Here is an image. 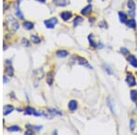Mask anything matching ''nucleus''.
Masks as SVG:
<instances>
[{
  "instance_id": "obj_1",
  "label": "nucleus",
  "mask_w": 137,
  "mask_h": 135,
  "mask_svg": "<svg viewBox=\"0 0 137 135\" xmlns=\"http://www.w3.org/2000/svg\"><path fill=\"white\" fill-rule=\"evenodd\" d=\"M5 25L8 30L13 31V32H16L19 28V25L17 23V21L15 18H13L12 16H7V20L5 21Z\"/></svg>"
},
{
  "instance_id": "obj_2",
  "label": "nucleus",
  "mask_w": 137,
  "mask_h": 135,
  "mask_svg": "<svg viewBox=\"0 0 137 135\" xmlns=\"http://www.w3.org/2000/svg\"><path fill=\"white\" fill-rule=\"evenodd\" d=\"M45 26L48 28H53L54 27L56 26V24L58 23V19L56 17H51V18L45 20Z\"/></svg>"
},
{
  "instance_id": "obj_3",
  "label": "nucleus",
  "mask_w": 137,
  "mask_h": 135,
  "mask_svg": "<svg viewBox=\"0 0 137 135\" xmlns=\"http://www.w3.org/2000/svg\"><path fill=\"white\" fill-rule=\"evenodd\" d=\"M125 80H126V82H127V84L130 87H133V86H135V85H136V80H135V78H134V76L132 74V73H129V74L127 75V77H126Z\"/></svg>"
},
{
  "instance_id": "obj_4",
  "label": "nucleus",
  "mask_w": 137,
  "mask_h": 135,
  "mask_svg": "<svg viewBox=\"0 0 137 135\" xmlns=\"http://www.w3.org/2000/svg\"><path fill=\"white\" fill-rule=\"evenodd\" d=\"M53 4L57 7H66L70 5V0H53Z\"/></svg>"
},
{
  "instance_id": "obj_5",
  "label": "nucleus",
  "mask_w": 137,
  "mask_h": 135,
  "mask_svg": "<svg viewBox=\"0 0 137 135\" xmlns=\"http://www.w3.org/2000/svg\"><path fill=\"white\" fill-rule=\"evenodd\" d=\"M77 62L79 63L80 65H82V66H85V67L89 68L90 70H92V67L91 66L89 65L88 61L86 60V59H84V58H80V57H77Z\"/></svg>"
},
{
  "instance_id": "obj_6",
  "label": "nucleus",
  "mask_w": 137,
  "mask_h": 135,
  "mask_svg": "<svg viewBox=\"0 0 137 135\" xmlns=\"http://www.w3.org/2000/svg\"><path fill=\"white\" fill-rule=\"evenodd\" d=\"M127 61L130 63L133 68H137V58L133 55H129L127 57Z\"/></svg>"
},
{
  "instance_id": "obj_7",
  "label": "nucleus",
  "mask_w": 137,
  "mask_h": 135,
  "mask_svg": "<svg viewBox=\"0 0 137 135\" xmlns=\"http://www.w3.org/2000/svg\"><path fill=\"white\" fill-rule=\"evenodd\" d=\"M61 18H62L64 21H68V20H70V19L72 17V13L70 11L62 12V13L61 14Z\"/></svg>"
},
{
  "instance_id": "obj_8",
  "label": "nucleus",
  "mask_w": 137,
  "mask_h": 135,
  "mask_svg": "<svg viewBox=\"0 0 137 135\" xmlns=\"http://www.w3.org/2000/svg\"><path fill=\"white\" fill-rule=\"evenodd\" d=\"M91 11H92V6L88 5L87 7H85L83 9L81 10V15H83V16H89V15L91 13Z\"/></svg>"
},
{
  "instance_id": "obj_9",
  "label": "nucleus",
  "mask_w": 137,
  "mask_h": 135,
  "mask_svg": "<svg viewBox=\"0 0 137 135\" xmlns=\"http://www.w3.org/2000/svg\"><path fill=\"white\" fill-rule=\"evenodd\" d=\"M14 110V107H13V105H6L5 107H4V109H3V113H4V115H8L10 114L12 111Z\"/></svg>"
},
{
  "instance_id": "obj_10",
  "label": "nucleus",
  "mask_w": 137,
  "mask_h": 135,
  "mask_svg": "<svg viewBox=\"0 0 137 135\" xmlns=\"http://www.w3.org/2000/svg\"><path fill=\"white\" fill-rule=\"evenodd\" d=\"M77 108H78V102L76 100H70L69 102V109L71 110V111H74L76 110Z\"/></svg>"
},
{
  "instance_id": "obj_11",
  "label": "nucleus",
  "mask_w": 137,
  "mask_h": 135,
  "mask_svg": "<svg viewBox=\"0 0 137 135\" xmlns=\"http://www.w3.org/2000/svg\"><path fill=\"white\" fill-rule=\"evenodd\" d=\"M119 18H120L121 23H126L127 22V16L123 12H119Z\"/></svg>"
},
{
  "instance_id": "obj_12",
  "label": "nucleus",
  "mask_w": 137,
  "mask_h": 135,
  "mask_svg": "<svg viewBox=\"0 0 137 135\" xmlns=\"http://www.w3.org/2000/svg\"><path fill=\"white\" fill-rule=\"evenodd\" d=\"M23 26H24V28H25L26 29H28V30H31V29L34 28V24L29 22V21H26V22H24Z\"/></svg>"
},
{
  "instance_id": "obj_13",
  "label": "nucleus",
  "mask_w": 137,
  "mask_h": 135,
  "mask_svg": "<svg viewBox=\"0 0 137 135\" xmlns=\"http://www.w3.org/2000/svg\"><path fill=\"white\" fill-rule=\"evenodd\" d=\"M53 79H54V76H53V72H49L47 75V82L49 85H52L53 83Z\"/></svg>"
},
{
  "instance_id": "obj_14",
  "label": "nucleus",
  "mask_w": 137,
  "mask_h": 135,
  "mask_svg": "<svg viewBox=\"0 0 137 135\" xmlns=\"http://www.w3.org/2000/svg\"><path fill=\"white\" fill-rule=\"evenodd\" d=\"M131 100L133 101V102L137 103V91H135V89H132L131 91Z\"/></svg>"
},
{
  "instance_id": "obj_15",
  "label": "nucleus",
  "mask_w": 137,
  "mask_h": 135,
  "mask_svg": "<svg viewBox=\"0 0 137 135\" xmlns=\"http://www.w3.org/2000/svg\"><path fill=\"white\" fill-rule=\"evenodd\" d=\"M56 55L58 57H60V58H65V57H67L69 55V53L66 50H58L56 52Z\"/></svg>"
},
{
  "instance_id": "obj_16",
  "label": "nucleus",
  "mask_w": 137,
  "mask_h": 135,
  "mask_svg": "<svg viewBox=\"0 0 137 135\" xmlns=\"http://www.w3.org/2000/svg\"><path fill=\"white\" fill-rule=\"evenodd\" d=\"M126 25H127V27H129V28H136V21H135L134 19L128 20L127 22H126Z\"/></svg>"
},
{
  "instance_id": "obj_17",
  "label": "nucleus",
  "mask_w": 137,
  "mask_h": 135,
  "mask_svg": "<svg viewBox=\"0 0 137 135\" xmlns=\"http://www.w3.org/2000/svg\"><path fill=\"white\" fill-rule=\"evenodd\" d=\"M6 74L7 76H9V77H12L14 75V70H13V68L11 66H8V67L6 68Z\"/></svg>"
},
{
  "instance_id": "obj_18",
  "label": "nucleus",
  "mask_w": 137,
  "mask_h": 135,
  "mask_svg": "<svg viewBox=\"0 0 137 135\" xmlns=\"http://www.w3.org/2000/svg\"><path fill=\"white\" fill-rule=\"evenodd\" d=\"M36 110L32 107H28L25 110V114L27 115H35Z\"/></svg>"
},
{
  "instance_id": "obj_19",
  "label": "nucleus",
  "mask_w": 137,
  "mask_h": 135,
  "mask_svg": "<svg viewBox=\"0 0 137 135\" xmlns=\"http://www.w3.org/2000/svg\"><path fill=\"white\" fill-rule=\"evenodd\" d=\"M21 129L19 128V126H10L9 128H7V131H9V132H13V131H20Z\"/></svg>"
},
{
  "instance_id": "obj_20",
  "label": "nucleus",
  "mask_w": 137,
  "mask_h": 135,
  "mask_svg": "<svg viewBox=\"0 0 137 135\" xmlns=\"http://www.w3.org/2000/svg\"><path fill=\"white\" fill-rule=\"evenodd\" d=\"M127 7L130 10H134L135 9V3L133 2V0H128Z\"/></svg>"
},
{
  "instance_id": "obj_21",
  "label": "nucleus",
  "mask_w": 137,
  "mask_h": 135,
  "mask_svg": "<svg viewBox=\"0 0 137 135\" xmlns=\"http://www.w3.org/2000/svg\"><path fill=\"white\" fill-rule=\"evenodd\" d=\"M82 21H83V18H82L81 16H76V18H75L74 21H73V25H74V27H77L80 23H81Z\"/></svg>"
},
{
  "instance_id": "obj_22",
  "label": "nucleus",
  "mask_w": 137,
  "mask_h": 135,
  "mask_svg": "<svg viewBox=\"0 0 137 135\" xmlns=\"http://www.w3.org/2000/svg\"><path fill=\"white\" fill-rule=\"evenodd\" d=\"M89 42H90V45H91L92 48H96L97 47V44L94 42V39H93V35H89Z\"/></svg>"
},
{
  "instance_id": "obj_23",
  "label": "nucleus",
  "mask_w": 137,
  "mask_h": 135,
  "mask_svg": "<svg viewBox=\"0 0 137 135\" xmlns=\"http://www.w3.org/2000/svg\"><path fill=\"white\" fill-rule=\"evenodd\" d=\"M31 41L33 43H35V44H38V43H40L41 39L38 37H37V36H31Z\"/></svg>"
},
{
  "instance_id": "obj_24",
  "label": "nucleus",
  "mask_w": 137,
  "mask_h": 135,
  "mask_svg": "<svg viewBox=\"0 0 137 135\" xmlns=\"http://www.w3.org/2000/svg\"><path fill=\"white\" fill-rule=\"evenodd\" d=\"M134 128H135V121H134V120L133 119H131V121H130V129H131V130H134Z\"/></svg>"
},
{
  "instance_id": "obj_25",
  "label": "nucleus",
  "mask_w": 137,
  "mask_h": 135,
  "mask_svg": "<svg viewBox=\"0 0 137 135\" xmlns=\"http://www.w3.org/2000/svg\"><path fill=\"white\" fill-rule=\"evenodd\" d=\"M121 52L124 55H127V54H129V49H125V48H121Z\"/></svg>"
},
{
  "instance_id": "obj_26",
  "label": "nucleus",
  "mask_w": 137,
  "mask_h": 135,
  "mask_svg": "<svg viewBox=\"0 0 137 135\" xmlns=\"http://www.w3.org/2000/svg\"><path fill=\"white\" fill-rule=\"evenodd\" d=\"M99 27H101V28H107V23L105 21H102V22L99 23Z\"/></svg>"
},
{
  "instance_id": "obj_27",
  "label": "nucleus",
  "mask_w": 137,
  "mask_h": 135,
  "mask_svg": "<svg viewBox=\"0 0 137 135\" xmlns=\"http://www.w3.org/2000/svg\"><path fill=\"white\" fill-rule=\"evenodd\" d=\"M23 44H24V45H27L28 47H29V43H28V40H26L25 38H24V39H23Z\"/></svg>"
},
{
  "instance_id": "obj_28",
  "label": "nucleus",
  "mask_w": 137,
  "mask_h": 135,
  "mask_svg": "<svg viewBox=\"0 0 137 135\" xmlns=\"http://www.w3.org/2000/svg\"><path fill=\"white\" fill-rule=\"evenodd\" d=\"M25 134H28V135H30V134H33V131L32 130H28V131H26Z\"/></svg>"
},
{
  "instance_id": "obj_29",
  "label": "nucleus",
  "mask_w": 137,
  "mask_h": 135,
  "mask_svg": "<svg viewBox=\"0 0 137 135\" xmlns=\"http://www.w3.org/2000/svg\"><path fill=\"white\" fill-rule=\"evenodd\" d=\"M3 81H4V83H7V82L8 81V79L6 78V76H4V78H3Z\"/></svg>"
},
{
  "instance_id": "obj_30",
  "label": "nucleus",
  "mask_w": 137,
  "mask_h": 135,
  "mask_svg": "<svg viewBox=\"0 0 137 135\" xmlns=\"http://www.w3.org/2000/svg\"><path fill=\"white\" fill-rule=\"evenodd\" d=\"M37 1H40V2H42V3H44L46 0H37Z\"/></svg>"
},
{
  "instance_id": "obj_31",
  "label": "nucleus",
  "mask_w": 137,
  "mask_h": 135,
  "mask_svg": "<svg viewBox=\"0 0 137 135\" xmlns=\"http://www.w3.org/2000/svg\"><path fill=\"white\" fill-rule=\"evenodd\" d=\"M87 1H88V2H91V0H87Z\"/></svg>"
},
{
  "instance_id": "obj_32",
  "label": "nucleus",
  "mask_w": 137,
  "mask_h": 135,
  "mask_svg": "<svg viewBox=\"0 0 137 135\" xmlns=\"http://www.w3.org/2000/svg\"><path fill=\"white\" fill-rule=\"evenodd\" d=\"M103 1H104V0H103Z\"/></svg>"
}]
</instances>
